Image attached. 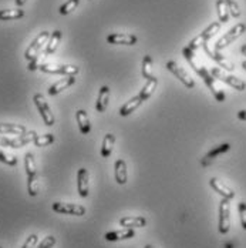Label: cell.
Here are the masks:
<instances>
[{
    "instance_id": "obj_1",
    "label": "cell",
    "mask_w": 246,
    "mask_h": 248,
    "mask_svg": "<svg viewBox=\"0 0 246 248\" xmlns=\"http://www.w3.org/2000/svg\"><path fill=\"white\" fill-rule=\"evenodd\" d=\"M182 54H184V57L187 59V62L189 63V66L197 72V75L203 80V83L208 86V89L211 90V93L214 94V97L217 99V101H225L226 99V96H225V93L219 90V89H217V86H215V78L212 77L211 75V72H208L203 66H199L197 64V62H195V59H194V50H191L188 46L187 47H184L182 49Z\"/></svg>"
},
{
    "instance_id": "obj_2",
    "label": "cell",
    "mask_w": 246,
    "mask_h": 248,
    "mask_svg": "<svg viewBox=\"0 0 246 248\" xmlns=\"http://www.w3.org/2000/svg\"><path fill=\"white\" fill-rule=\"evenodd\" d=\"M25 169L27 174V191L29 196L36 197L39 194V174L37 167L34 161V154L33 153H26L25 155Z\"/></svg>"
},
{
    "instance_id": "obj_3",
    "label": "cell",
    "mask_w": 246,
    "mask_h": 248,
    "mask_svg": "<svg viewBox=\"0 0 246 248\" xmlns=\"http://www.w3.org/2000/svg\"><path fill=\"white\" fill-rule=\"evenodd\" d=\"M221 25V22H214V23H211V25L208 26L201 34H198L197 37H194V39L188 43V47L191 50H197L198 47H202L203 45H206L208 40L212 39V37L219 31Z\"/></svg>"
},
{
    "instance_id": "obj_4",
    "label": "cell",
    "mask_w": 246,
    "mask_h": 248,
    "mask_svg": "<svg viewBox=\"0 0 246 248\" xmlns=\"http://www.w3.org/2000/svg\"><path fill=\"white\" fill-rule=\"evenodd\" d=\"M36 131H29L25 136H19V137H7L0 134V146L1 147H10V149H20L25 147L29 143H31L36 137Z\"/></svg>"
},
{
    "instance_id": "obj_5",
    "label": "cell",
    "mask_w": 246,
    "mask_h": 248,
    "mask_svg": "<svg viewBox=\"0 0 246 248\" xmlns=\"http://www.w3.org/2000/svg\"><path fill=\"white\" fill-rule=\"evenodd\" d=\"M211 75H212L214 78L221 80L222 83H225V84L233 87V89L238 90V92H244V90H246V83L244 80H241V78H238V77H235V76L228 75L225 70H222L219 67H214V69L211 70Z\"/></svg>"
},
{
    "instance_id": "obj_6",
    "label": "cell",
    "mask_w": 246,
    "mask_h": 248,
    "mask_svg": "<svg viewBox=\"0 0 246 248\" xmlns=\"http://www.w3.org/2000/svg\"><path fill=\"white\" fill-rule=\"evenodd\" d=\"M246 31V25L245 23H238L236 26H233L226 34H223L221 39L217 42V45H215V50H218V51H221L225 47H228L231 43H233L238 37H241L244 33Z\"/></svg>"
},
{
    "instance_id": "obj_7",
    "label": "cell",
    "mask_w": 246,
    "mask_h": 248,
    "mask_svg": "<svg viewBox=\"0 0 246 248\" xmlns=\"http://www.w3.org/2000/svg\"><path fill=\"white\" fill-rule=\"evenodd\" d=\"M33 101H34V104H36V107H37V110H39V113H40V116H42L44 124H46L47 127L54 125L56 119H54V114H53L50 106L47 104L46 99H44V96L40 94V93H36V94L33 96Z\"/></svg>"
},
{
    "instance_id": "obj_8",
    "label": "cell",
    "mask_w": 246,
    "mask_h": 248,
    "mask_svg": "<svg viewBox=\"0 0 246 248\" xmlns=\"http://www.w3.org/2000/svg\"><path fill=\"white\" fill-rule=\"evenodd\" d=\"M49 37H50L49 31H42V33H39V36H37V37L30 43V46H29L27 50H26V53H25L26 60L31 62L33 59H36V57L40 54L42 49L47 45Z\"/></svg>"
},
{
    "instance_id": "obj_9",
    "label": "cell",
    "mask_w": 246,
    "mask_h": 248,
    "mask_svg": "<svg viewBox=\"0 0 246 248\" xmlns=\"http://www.w3.org/2000/svg\"><path fill=\"white\" fill-rule=\"evenodd\" d=\"M53 211L58 213V214H67V216H77V217H81L87 213L86 207L81 205V204H72V202H53L51 205Z\"/></svg>"
},
{
    "instance_id": "obj_10",
    "label": "cell",
    "mask_w": 246,
    "mask_h": 248,
    "mask_svg": "<svg viewBox=\"0 0 246 248\" xmlns=\"http://www.w3.org/2000/svg\"><path fill=\"white\" fill-rule=\"evenodd\" d=\"M231 200L222 199L219 202V221H218V231L221 234H228L231 230Z\"/></svg>"
},
{
    "instance_id": "obj_11",
    "label": "cell",
    "mask_w": 246,
    "mask_h": 248,
    "mask_svg": "<svg viewBox=\"0 0 246 248\" xmlns=\"http://www.w3.org/2000/svg\"><path fill=\"white\" fill-rule=\"evenodd\" d=\"M40 70L43 73H49V75L75 76L80 72V67L72 66V64H50V63H44V64L40 66Z\"/></svg>"
},
{
    "instance_id": "obj_12",
    "label": "cell",
    "mask_w": 246,
    "mask_h": 248,
    "mask_svg": "<svg viewBox=\"0 0 246 248\" xmlns=\"http://www.w3.org/2000/svg\"><path fill=\"white\" fill-rule=\"evenodd\" d=\"M167 69H168V72H171L185 87H188V89H194L195 87V81L192 80V77L188 75L182 67H179L174 60H170V62H167Z\"/></svg>"
},
{
    "instance_id": "obj_13",
    "label": "cell",
    "mask_w": 246,
    "mask_h": 248,
    "mask_svg": "<svg viewBox=\"0 0 246 248\" xmlns=\"http://www.w3.org/2000/svg\"><path fill=\"white\" fill-rule=\"evenodd\" d=\"M203 47V51L206 53V56H209L217 64H219V67H222L223 70H226V72H233L235 70V66L225 57V56H222L221 53L218 51V50H212L209 46H208V43L206 45H203L202 46Z\"/></svg>"
},
{
    "instance_id": "obj_14",
    "label": "cell",
    "mask_w": 246,
    "mask_h": 248,
    "mask_svg": "<svg viewBox=\"0 0 246 248\" xmlns=\"http://www.w3.org/2000/svg\"><path fill=\"white\" fill-rule=\"evenodd\" d=\"M107 42L110 45H125V46H134L138 42V37L135 34L130 33H111L107 36Z\"/></svg>"
},
{
    "instance_id": "obj_15",
    "label": "cell",
    "mask_w": 246,
    "mask_h": 248,
    "mask_svg": "<svg viewBox=\"0 0 246 248\" xmlns=\"http://www.w3.org/2000/svg\"><path fill=\"white\" fill-rule=\"evenodd\" d=\"M77 191L83 199L88 197L90 194V175L87 169H80L77 173Z\"/></svg>"
},
{
    "instance_id": "obj_16",
    "label": "cell",
    "mask_w": 246,
    "mask_h": 248,
    "mask_svg": "<svg viewBox=\"0 0 246 248\" xmlns=\"http://www.w3.org/2000/svg\"><path fill=\"white\" fill-rule=\"evenodd\" d=\"M209 186L221 196L222 199H226V200H232L235 197V191L231 188V187H228L225 183H222L221 180H218V178H211L209 180Z\"/></svg>"
},
{
    "instance_id": "obj_17",
    "label": "cell",
    "mask_w": 246,
    "mask_h": 248,
    "mask_svg": "<svg viewBox=\"0 0 246 248\" xmlns=\"http://www.w3.org/2000/svg\"><path fill=\"white\" fill-rule=\"evenodd\" d=\"M74 83H75V76H66L64 78H60L54 84L50 86L49 94L50 96H56V94L61 93L63 90L69 89L70 86H73Z\"/></svg>"
},
{
    "instance_id": "obj_18",
    "label": "cell",
    "mask_w": 246,
    "mask_h": 248,
    "mask_svg": "<svg viewBox=\"0 0 246 248\" xmlns=\"http://www.w3.org/2000/svg\"><path fill=\"white\" fill-rule=\"evenodd\" d=\"M231 150V144H228V143H225V144H221V146H218V147H215V149H212L211 151H208L203 157H202V160H201V164L203 166V167H208L218 155H221L223 153H228Z\"/></svg>"
},
{
    "instance_id": "obj_19",
    "label": "cell",
    "mask_w": 246,
    "mask_h": 248,
    "mask_svg": "<svg viewBox=\"0 0 246 248\" xmlns=\"http://www.w3.org/2000/svg\"><path fill=\"white\" fill-rule=\"evenodd\" d=\"M135 237V231L132 228H123V230H118V231H110L104 235V238L110 243H114V241H121V240H128V238H132Z\"/></svg>"
},
{
    "instance_id": "obj_20",
    "label": "cell",
    "mask_w": 246,
    "mask_h": 248,
    "mask_svg": "<svg viewBox=\"0 0 246 248\" xmlns=\"http://www.w3.org/2000/svg\"><path fill=\"white\" fill-rule=\"evenodd\" d=\"M120 225L124 228H143L147 225V218L143 216H131L120 218Z\"/></svg>"
},
{
    "instance_id": "obj_21",
    "label": "cell",
    "mask_w": 246,
    "mask_h": 248,
    "mask_svg": "<svg viewBox=\"0 0 246 248\" xmlns=\"http://www.w3.org/2000/svg\"><path fill=\"white\" fill-rule=\"evenodd\" d=\"M27 128L22 124L14 123H0V134H13V136H25L27 134Z\"/></svg>"
},
{
    "instance_id": "obj_22",
    "label": "cell",
    "mask_w": 246,
    "mask_h": 248,
    "mask_svg": "<svg viewBox=\"0 0 246 248\" xmlns=\"http://www.w3.org/2000/svg\"><path fill=\"white\" fill-rule=\"evenodd\" d=\"M114 178L116 181L124 186L128 180V173H127V163L124 161L123 158H118L114 164Z\"/></svg>"
},
{
    "instance_id": "obj_23",
    "label": "cell",
    "mask_w": 246,
    "mask_h": 248,
    "mask_svg": "<svg viewBox=\"0 0 246 248\" xmlns=\"http://www.w3.org/2000/svg\"><path fill=\"white\" fill-rule=\"evenodd\" d=\"M110 87L108 86H102L100 89L99 92V97H97V101H96V110L99 113H104L108 107V101H110Z\"/></svg>"
},
{
    "instance_id": "obj_24",
    "label": "cell",
    "mask_w": 246,
    "mask_h": 248,
    "mask_svg": "<svg viewBox=\"0 0 246 248\" xmlns=\"http://www.w3.org/2000/svg\"><path fill=\"white\" fill-rule=\"evenodd\" d=\"M75 120H77L81 134H88L91 131V123H90V119H88L86 110H83V108L77 110L75 111Z\"/></svg>"
},
{
    "instance_id": "obj_25",
    "label": "cell",
    "mask_w": 246,
    "mask_h": 248,
    "mask_svg": "<svg viewBox=\"0 0 246 248\" xmlns=\"http://www.w3.org/2000/svg\"><path fill=\"white\" fill-rule=\"evenodd\" d=\"M144 103V100L141 99L138 94L135 96V97H132L131 100H128L124 106H121V108H120V116L121 117H127V116H130L131 113H134L141 104Z\"/></svg>"
},
{
    "instance_id": "obj_26",
    "label": "cell",
    "mask_w": 246,
    "mask_h": 248,
    "mask_svg": "<svg viewBox=\"0 0 246 248\" xmlns=\"http://www.w3.org/2000/svg\"><path fill=\"white\" fill-rule=\"evenodd\" d=\"M114 143H116V136L108 133L104 136L102 139V144H101V157L102 158H108L110 154L113 153V147H114Z\"/></svg>"
},
{
    "instance_id": "obj_27",
    "label": "cell",
    "mask_w": 246,
    "mask_h": 248,
    "mask_svg": "<svg viewBox=\"0 0 246 248\" xmlns=\"http://www.w3.org/2000/svg\"><path fill=\"white\" fill-rule=\"evenodd\" d=\"M60 40H61V31H60V30H54V31L50 34L49 40H47V45H46V50H44L46 56H50V54L56 53Z\"/></svg>"
},
{
    "instance_id": "obj_28",
    "label": "cell",
    "mask_w": 246,
    "mask_h": 248,
    "mask_svg": "<svg viewBox=\"0 0 246 248\" xmlns=\"http://www.w3.org/2000/svg\"><path fill=\"white\" fill-rule=\"evenodd\" d=\"M25 16V10L19 9H4L0 10V20L7 22V20H16V19H22Z\"/></svg>"
},
{
    "instance_id": "obj_29",
    "label": "cell",
    "mask_w": 246,
    "mask_h": 248,
    "mask_svg": "<svg viewBox=\"0 0 246 248\" xmlns=\"http://www.w3.org/2000/svg\"><path fill=\"white\" fill-rule=\"evenodd\" d=\"M157 86H158V78H157V77H154L152 80H147L145 86L143 87V90L140 92V94H138V96L144 100V101H147V100L154 94V92H155Z\"/></svg>"
},
{
    "instance_id": "obj_30",
    "label": "cell",
    "mask_w": 246,
    "mask_h": 248,
    "mask_svg": "<svg viewBox=\"0 0 246 248\" xmlns=\"http://www.w3.org/2000/svg\"><path fill=\"white\" fill-rule=\"evenodd\" d=\"M217 12H218V17H219L221 23H228L229 22L231 13H229V9H228L225 0H217Z\"/></svg>"
},
{
    "instance_id": "obj_31",
    "label": "cell",
    "mask_w": 246,
    "mask_h": 248,
    "mask_svg": "<svg viewBox=\"0 0 246 248\" xmlns=\"http://www.w3.org/2000/svg\"><path fill=\"white\" fill-rule=\"evenodd\" d=\"M141 72H143V77L145 80H152L155 77L154 73H152V59L148 54H145L144 59H143V70Z\"/></svg>"
},
{
    "instance_id": "obj_32",
    "label": "cell",
    "mask_w": 246,
    "mask_h": 248,
    "mask_svg": "<svg viewBox=\"0 0 246 248\" xmlns=\"http://www.w3.org/2000/svg\"><path fill=\"white\" fill-rule=\"evenodd\" d=\"M54 140H56V137L49 133V134H43V136H36L33 143L36 147H47V146L54 143Z\"/></svg>"
},
{
    "instance_id": "obj_33",
    "label": "cell",
    "mask_w": 246,
    "mask_h": 248,
    "mask_svg": "<svg viewBox=\"0 0 246 248\" xmlns=\"http://www.w3.org/2000/svg\"><path fill=\"white\" fill-rule=\"evenodd\" d=\"M80 4V0H67L61 7H60V15L66 16L70 15L72 12H74L77 9V6Z\"/></svg>"
},
{
    "instance_id": "obj_34",
    "label": "cell",
    "mask_w": 246,
    "mask_h": 248,
    "mask_svg": "<svg viewBox=\"0 0 246 248\" xmlns=\"http://www.w3.org/2000/svg\"><path fill=\"white\" fill-rule=\"evenodd\" d=\"M225 3H226V6L229 9L231 16L235 17V19H238L241 16V7L238 4V0H225Z\"/></svg>"
},
{
    "instance_id": "obj_35",
    "label": "cell",
    "mask_w": 246,
    "mask_h": 248,
    "mask_svg": "<svg viewBox=\"0 0 246 248\" xmlns=\"http://www.w3.org/2000/svg\"><path fill=\"white\" fill-rule=\"evenodd\" d=\"M0 163H3V164H6V166L14 167V166H17V158H16L14 155H12V154L4 153L3 150H0Z\"/></svg>"
},
{
    "instance_id": "obj_36",
    "label": "cell",
    "mask_w": 246,
    "mask_h": 248,
    "mask_svg": "<svg viewBox=\"0 0 246 248\" xmlns=\"http://www.w3.org/2000/svg\"><path fill=\"white\" fill-rule=\"evenodd\" d=\"M43 57H46V53H42V54H39L36 59H33V60L29 63V67H27V69H29L30 72L40 69V66H42V64H44V63H43Z\"/></svg>"
},
{
    "instance_id": "obj_37",
    "label": "cell",
    "mask_w": 246,
    "mask_h": 248,
    "mask_svg": "<svg viewBox=\"0 0 246 248\" xmlns=\"http://www.w3.org/2000/svg\"><path fill=\"white\" fill-rule=\"evenodd\" d=\"M238 210H239V216H241V224H242V228L246 230V202L245 201H241V202H239Z\"/></svg>"
},
{
    "instance_id": "obj_38",
    "label": "cell",
    "mask_w": 246,
    "mask_h": 248,
    "mask_svg": "<svg viewBox=\"0 0 246 248\" xmlns=\"http://www.w3.org/2000/svg\"><path fill=\"white\" fill-rule=\"evenodd\" d=\"M56 246V237L54 235H49V237H46L40 244H39V247L37 248H53Z\"/></svg>"
},
{
    "instance_id": "obj_39",
    "label": "cell",
    "mask_w": 246,
    "mask_h": 248,
    "mask_svg": "<svg viewBox=\"0 0 246 248\" xmlns=\"http://www.w3.org/2000/svg\"><path fill=\"white\" fill-rule=\"evenodd\" d=\"M37 241H39V237L36 234H31V235L27 237V240L25 241V244L22 246V248H34Z\"/></svg>"
},
{
    "instance_id": "obj_40",
    "label": "cell",
    "mask_w": 246,
    "mask_h": 248,
    "mask_svg": "<svg viewBox=\"0 0 246 248\" xmlns=\"http://www.w3.org/2000/svg\"><path fill=\"white\" fill-rule=\"evenodd\" d=\"M238 119L246 122V110H241V111H238Z\"/></svg>"
},
{
    "instance_id": "obj_41",
    "label": "cell",
    "mask_w": 246,
    "mask_h": 248,
    "mask_svg": "<svg viewBox=\"0 0 246 248\" xmlns=\"http://www.w3.org/2000/svg\"><path fill=\"white\" fill-rule=\"evenodd\" d=\"M14 1H16V4H17L19 7H22V6L25 4V3H26V1H27V0H14Z\"/></svg>"
},
{
    "instance_id": "obj_42",
    "label": "cell",
    "mask_w": 246,
    "mask_h": 248,
    "mask_svg": "<svg viewBox=\"0 0 246 248\" xmlns=\"http://www.w3.org/2000/svg\"><path fill=\"white\" fill-rule=\"evenodd\" d=\"M241 53L246 56V45H242V47H241Z\"/></svg>"
},
{
    "instance_id": "obj_43",
    "label": "cell",
    "mask_w": 246,
    "mask_h": 248,
    "mask_svg": "<svg viewBox=\"0 0 246 248\" xmlns=\"http://www.w3.org/2000/svg\"><path fill=\"white\" fill-rule=\"evenodd\" d=\"M242 67L245 69V72H246V60H244V62H242Z\"/></svg>"
},
{
    "instance_id": "obj_44",
    "label": "cell",
    "mask_w": 246,
    "mask_h": 248,
    "mask_svg": "<svg viewBox=\"0 0 246 248\" xmlns=\"http://www.w3.org/2000/svg\"><path fill=\"white\" fill-rule=\"evenodd\" d=\"M144 248H154V247H152V246H145Z\"/></svg>"
},
{
    "instance_id": "obj_45",
    "label": "cell",
    "mask_w": 246,
    "mask_h": 248,
    "mask_svg": "<svg viewBox=\"0 0 246 248\" xmlns=\"http://www.w3.org/2000/svg\"><path fill=\"white\" fill-rule=\"evenodd\" d=\"M0 248H1V247H0Z\"/></svg>"
}]
</instances>
